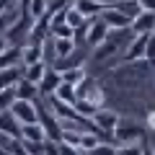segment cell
I'll list each match as a JSON object with an SVG mask.
<instances>
[{
    "mask_svg": "<svg viewBox=\"0 0 155 155\" xmlns=\"http://www.w3.org/2000/svg\"><path fill=\"white\" fill-rule=\"evenodd\" d=\"M31 26H34V18H31V16H21V18H18V21L5 31L8 47H23V39H28Z\"/></svg>",
    "mask_w": 155,
    "mask_h": 155,
    "instance_id": "obj_5",
    "label": "cell"
},
{
    "mask_svg": "<svg viewBox=\"0 0 155 155\" xmlns=\"http://www.w3.org/2000/svg\"><path fill=\"white\" fill-rule=\"evenodd\" d=\"M145 62L150 67H155V34L147 39V47H145Z\"/></svg>",
    "mask_w": 155,
    "mask_h": 155,
    "instance_id": "obj_36",
    "label": "cell"
},
{
    "mask_svg": "<svg viewBox=\"0 0 155 155\" xmlns=\"http://www.w3.org/2000/svg\"><path fill=\"white\" fill-rule=\"evenodd\" d=\"M36 114H39V124H41V129H44L47 140H52V142H62V124H60V119L52 114L49 106L41 104V101H36Z\"/></svg>",
    "mask_w": 155,
    "mask_h": 155,
    "instance_id": "obj_1",
    "label": "cell"
},
{
    "mask_svg": "<svg viewBox=\"0 0 155 155\" xmlns=\"http://www.w3.org/2000/svg\"><path fill=\"white\" fill-rule=\"evenodd\" d=\"M47 62H36V65H28V67H23V80H28V83H34L39 88V83H41V78H44V72H47Z\"/></svg>",
    "mask_w": 155,
    "mask_h": 155,
    "instance_id": "obj_19",
    "label": "cell"
},
{
    "mask_svg": "<svg viewBox=\"0 0 155 155\" xmlns=\"http://www.w3.org/2000/svg\"><path fill=\"white\" fill-rule=\"evenodd\" d=\"M132 31H134V36H153L155 34V13L142 11L132 21Z\"/></svg>",
    "mask_w": 155,
    "mask_h": 155,
    "instance_id": "obj_10",
    "label": "cell"
},
{
    "mask_svg": "<svg viewBox=\"0 0 155 155\" xmlns=\"http://www.w3.org/2000/svg\"><path fill=\"white\" fill-rule=\"evenodd\" d=\"M13 101H16V88L3 91V93H0V114H3V111H11Z\"/></svg>",
    "mask_w": 155,
    "mask_h": 155,
    "instance_id": "obj_33",
    "label": "cell"
},
{
    "mask_svg": "<svg viewBox=\"0 0 155 155\" xmlns=\"http://www.w3.org/2000/svg\"><path fill=\"white\" fill-rule=\"evenodd\" d=\"M49 18H52V16H41V18L34 21L31 34H28V41H36V44L49 41Z\"/></svg>",
    "mask_w": 155,
    "mask_h": 155,
    "instance_id": "obj_13",
    "label": "cell"
},
{
    "mask_svg": "<svg viewBox=\"0 0 155 155\" xmlns=\"http://www.w3.org/2000/svg\"><path fill=\"white\" fill-rule=\"evenodd\" d=\"M54 41V57L57 60H65V57H70L72 52H75V41L72 39H52Z\"/></svg>",
    "mask_w": 155,
    "mask_h": 155,
    "instance_id": "obj_23",
    "label": "cell"
},
{
    "mask_svg": "<svg viewBox=\"0 0 155 155\" xmlns=\"http://www.w3.org/2000/svg\"><path fill=\"white\" fill-rule=\"evenodd\" d=\"M142 155H155V150L150 147V145H145V142H142Z\"/></svg>",
    "mask_w": 155,
    "mask_h": 155,
    "instance_id": "obj_46",
    "label": "cell"
},
{
    "mask_svg": "<svg viewBox=\"0 0 155 155\" xmlns=\"http://www.w3.org/2000/svg\"><path fill=\"white\" fill-rule=\"evenodd\" d=\"M101 21L109 26V31H132V21H129L124 13H119L114 5H111V8H104Z\"/></svg>",
    "mask_w": 155,
    "mask_h": 155,
    "instance_id": "obj_7",
    "label": "cell"
},
{
    "mask_svg": "<svg viewBox=\"0 0 155 155\" xmlns=\"http://www.w3.org/2000/svg\"><path fill=\"white\" fill-rule=\"evenodd\" d=\"M72 5H75V11L80 13V16H83L85 21H93V18H101V13H104V8H101L98 3H93V0H75Z\"/></svg>",
    "mask_w": 155,
    "mask_h": 155,
    "instance_id": "obj_15",
    "label": "cell"
},
{
    "mask_svg": "<svg viewBox=\"0 0 155 155\" xmlns=\"http://www.w3.org/2000/svg\"><path fill=\"white\" fill-rule=\"evenodd\" d=\"M93 3H98L101 8H111V5H114V3H116V0H93Z\"/></svg>",
    "mask_w": 155,
    "mask_h": 155,
    "instance_id": "obj_44",
    "label": "cell"
},
{
    "mask_svg": "<svg viewBox=\"0 0 155 155\" xmlns=\"http://www.w3.org/2000/svg\"><path fill=\"white\" fill-rule=\"evenodd\" d=\"M11 5H18V0H0V8H3V11L11 8Z\"/></svg>",
    "mask_w": 155,
    "mask_h": 155,
    "instance_id": "obj_43",
    "label": "cell"
},
{
    "mask_svg": "<svg viewBox=\"0 0 155 155\" xmlns=\"http://www.w3.org/2000/svg\"><path fill=\"white\" fill-rule=\"evenodd\" d=\"M65 23L72 28V31H75V28H80V26L85 23V18L75 11V5H67V8H65Z\"/></svg>",
    "mask_w": 155,
    "mask_h": 155,
    "instance_id": "obj_29",
    "label": "cell"
},
{
    "mask_svg": "<svg viewBox=\"0 0 155 155\" xmlns=\"http://www.w3.org/2000/svg\"><path fill=\"white\" fill-rule=\"evenodd\" d=\"M52 67H54L57 72L72 70V67H83V57H80V54H75V52H72V54H70V57H65V60H57V62H54V65H52Z\"/></svg>",
    "mask_w": 155,
    "mask_h": 155,
    "instance_id": "obj_27",
    "label": "cell"
},
{
    "mask_svg": "<svg viewBox=\"0 0 155 155\" xmlns=\"http://www.w3.org/2000/svg\"><path fill=\"white\" fill-rule=\"evenodd\" d=\"M114 142L119 145H134V142H145V129L134 122H119V127L114 129Z\"/></svg>",
    "mask_w": 155,
    "mask_h": 155,
    "instance_id": "obj_3",
    "label": "cell"
},
{
    "mask_svg": "<svg viewBox=\"0 0 155 155\" xmlns=\"http://www.w3.org/2000/svg\"><path fill=\"white\" fill-rule=\"evenodd\" d=\"M72 36H75V31L67 23H54V26L49 23V39H72Z\"/></svg>",
    "mask_w": 155,
    "mask_h": 155,
    "instance_id": "obj_30",
    "label": "cell"
},
{
    "mask_svg": "<svg viewBox=\"0 0 155 155\" xmlns=\"http://www.w3.org/2000/svg\"><path fill=\"white\" fill-rule=\"evenodd\" d=\"M98 145H101V137L96 132H83V134H80V145H78V147H80V153H83V155H91Z\"/></svg>",
    "mask_w": 155,
    "mask_h": 155,
    "instance_id": "obj_22",
    "label": "cell"
},
{
    "mask_svg": "<svg viewBox=\"0 0 155 155\" xmlns=\"http://www.w3.org/2000/svg\"><path fill=\"white\" fill-rule=\"evenodd\" d=\"M60 75H62V83L75 85V88L88 78V75H85V67H72V70H65V72H60Z\"/></svg>",
    "mask_w": 155,
    "mask_h": 155,
    "instance_id": "obj_25",
    "label": "cell"
},
{
    "mask_svg": "<svg viewBox=\"0 0 155 155\" xmlns=\"http://www.w3.org/2000/svg\"><path fill=\"white\" fill-rule=\"evenodd\" d=\"M21 18V11H18V5H11L5 8V11L0 13V31H8V28L13 26V23Z\"/></svg>",
    "mask_w": 155,
    "mask_h": 155,
    "instance_id": "obj_26",
    "label": "cell"
},
{
    "mask_svg": "<svg viewBox=\"0 0 155 155\" xmlns=\"http://www.w3.org/2000/svg\"><path fill=\"white\" fill-rule=\"evenodd\" d=\"M54 98L62 101V104H75V85L60 83V88L54 91Z\"/></svg>",
    "mask_w": 155,
    "mask_h": 155,
    "instance_id": "obj_28",
    "label": "cell"
},
{
    "mask_svg": "<svg viewBox=\"0 0 155 155\" xmlns=\"http://www.w3.org/2000/svg\"><path fill=\"white\" fill-rule=\"evenodd\" d=\"M8 49V39H5V31H0V52Z\"/></svg>",
    "mask_w": 155,
    "mask_h": 155,
    "instance_id": "obj_42",
    "label": "cell"
},
{
    "mask_svg": "<svg viewBox=\"0 0 155 155\" xmlns=\"http://www.w3.org/2000/svg\"><path fill=\"white\" fill-rule=\"evenodd\" d=\"M0 13H3V8H0Z\"/></svg>",
    "mask_w": 155,
    "mask_h": 155,
    "instance_id": "obj_48",
    "label": "cell"
},
{
    "mask_svg": "<svg viewBox=\"0 0 155 155\" xmlns=\"http://www.w3.org/2000/svg\"><path fill=\"white\" fill-rule=\"evenodd\" d=\"M116 52H119V39L109 34L104 44H101V47H96V60H109V57H114Z\"/></svg>",
    "mask_w": 155,
    "mask_h": 155,
    "instance_id": "obj_20",
    "label": "cell"
},
{
    "mask_svg": "<svg viewBox=\"0 0 155 155\" xmlns=\"http://www.w3.org/2000/svg\"><path fill=\"white\" fill-rule=\"evenodd\" d=\"M0 155H11V153H8V150H0Z\"/></svg>",
    "mask_w": 155,
    "mask_h": 155,
    "instance_id": "obj_47",
    "label": "cell"
},
{
    "mask_svg": "<svg viewBox=\"0 0 155 155\" xmlns=\"http://www.w3.org/2000/svg\"><path fill=\"white\" fill-rule=\"evenodd\" d=\"M137 3H140V8H142V11L155 13V0H137Z\"/></svg>",
    "mask_w": 155,
    "mask_h": 155,
    "instance_id": "obj_40",
    "label": "cell"
},
{
    "mask_svg": "<svg viewBox=\"0 0 155 155\" xmlns=\"http://www.w3.org/2000/svg\"><path fill=\"white\" fill-rule=\"evenodd\" d=\"M91 122H93V132H101V134H106V137H114V129L119 127V122H122V119H119V114H116L114 109H98L93 114V119H91Z\"/></svg>",
    "mask_w": 155,
    "mask_h": 155,
    "instance_id": "obj_2",
    "label": "cell"
},
{
    "mask_svg": "<svg viewBox=\"0 0 155 155\" xmlns=\"http://www.w3.org/2000/svg\"><path fill=\"white\" fill-rule=\"evenodd\" d=\"M21 49L23 47H8L5 52H0V70H8V67L21 65Z\"/></svg>",
    "mask_w": 155,
    "mask_h": 155,
    "instance_id": "obj_18",
    "label": "cell"
},
{
    "mask_svg": "<svg viewBox=\"0 0 155 155\" xmlns=\"http://www.w3.org/2000/svg\"><path fill=\"white\" fill-rule=\"evenodd\" d=\"M23 142V150H26V155H44V142H31V140H21Z\"/></svg>",
    "mask_w": 155,
    "mask_h": 155,
    "instance_id": "obj_35",
    "label": "cell"
},
{
    "mask_svg": "<svg viewBox=\"0 0 155 155\" xmlns=\"http://www.w3.org/2000/svg\"><path fill=\"white\" fill-rule=\"evenodd\" d=\"M16 101H39V88L28 80H18L16 83Z\"/></svg>",
    "mask_w": 155,
    "mask_h": 155,
    "instance_id": "obj_17",
    "label": "cell"
},
{
    "mask_svg": "<svg viewBox=\"0 0 155 155\" xmlns=\"http://www.w3.org/2000/svg\"><path fill=\"white\" fill-rule=\"evenodd\" d=\"M47 11H49V3L47 0H31V8H28V16L36 21V18L47 16Z\"/></svg>",
    "mask_w": 155,
    "mask_h": 155,
    "instance_id": "obj_31",
    "label": "cell"
},
{
    "mask_svg": "<svg viewBox=\"0 0 155 155\" xmlns=\"http://www.w3.org/2000/svg\"><path fill=\"white\" fill-rule=\"evenodd\" d=\"M114 8L119 13H124V16L129 18V21H134V18L140 16V13H142V8H140V3L137 0H116L114 3Z\"/></svg>",
    "mask_w": 155,
    "mask_h": 155,
    "instance_id": "obj_21",
    "label": "cell"
},
{
    "mask_svg": "<svg viewBox=\"0 0 155 155\" xmlns=\"http://www.w3.org/2000/svg\"><path fill=\"white\" fill-rule=\"evenodd\" d=\"M91 155H116V145H111V142H101Z\"/></svg>",
    "mask_w": 155,
    "mask_h": 155,
    "instance_id": "obj_37",
    "label": "cell"
},
{
    "mask_svg": "<svg viewBox=\"0 0 155 155\" xmlns=\"http://www.w3.org/2000/svg\"><path fill=\"white\" fill-rule=\"evenodd\" d=\"M60 155H83L78 147H72V145H65V142H60Z\"/></svg>",
    "mask_w": 155,
    "mask_h": 155,
    "instance_id": "obj_39",
    "label": "cell"
},
{
    "mask_svg": "<svg viewBox=\"0 0 155 155\" xmlns=\"http://www.w3.org/2000/svg\"><path fill=\"white\" fill-rule=\"evenodd\" d=\"M75 101H91L93 106L104 109V91L98 88V83L93 78H85L83 83L75 88Z\"/></svg>",
    "mask_w": 155,
    "mask_h": 155,
    "instance_id": "obj_4",
    "label": "cell"
},
{
    "mask_svg": "<svg viewBox=\"0 0 155 155\" xmlns=\"http://www.w3.org/2000/svg\"><path fill=\"white\" fill-rule=\"evenodd\" d=\"M11 114L16 116V122L21 124V127H26V124H39L36 101H13Z\"/></svg>",
    "mask_w": 155,
    "mask_h": 155,
    "instance_id": "obj_6",
    "label": "cell"
},
{
    "mask_svg": "<svg viewBox=\"0 0 155 155\" xmlns=\"http://www.w3.org/2000/svg\"><path fill=\"white\" fill-rule=\"evenodd\" d=\"M0 132L8 134V137H21V124L16 122V116L11 111H3L0 114Z\"/></svg>",
    "mask_w": 155,
    "mask_h": 155,
    "instance_id": "obj_16",
    "label": "cell"
},
{
    "mask_svg": "<svg viewBox=\"0 0 155 155\" xmlns=\"http://www.w3.org/2000/svg\"><path fill=\"white\" fill-rule=\"evenodd\" d=\"M28 8H31V0H18V11H21V16H28Z\"/></svg>",
    "mask_w": 155,
    "mask_h": 155,
    "instance_id": "obj_41",
    "label": "cell"
},
{
    "mask_svg": "<svg viewBox=\"0 0 155 155\" xmlns=\"http://www.w3.org/2000/svg\"><path fill=\"white\" fill-rule=\"evenodd\" d=\"M116 155H142V142H134V145H116Z\"/></svg>",
    "mask_w": 155,
    "mask_h": 155,
    "instance_id": "obj_34",
    "label": "cell"
},
{
    "mask_svg": "<svg viewBox=\"0 0 155 155\" xmlns=\"http://www.w3.org/2000/svg\"><path fill=\"white\" fill-rule=\"evenodd\" d=\"M80 134H83V129H62V142L78 147V145H80ZM78 150H80V147H78Z\"/></svg>",
    "mask_w": 155,
    "mask_h": 155,
    "instance_id": "obj_32",
    "label": "cell"
},
{
    "mask_svg": "<svg viewBox=\"0 0 155 155\" xmlns=\"http://www.w3.org/2000/svg\"><path fill=\"white\" fill-rule=\"evenodd\" d=\"M44 155H60V142L47 140V142H44Z\"/></svg>",
    "mask_w": 155,
    "mask_h": 155,
    "instance_id": "obj_38",
    "label": "cell"
},
{
    "mask_svg": "<svg viewBox=\"0 0 155 155\" xmlns=\"http://www.w3.org/2000/svg\"><path fill=\"white\" fill-rule=\"evenodd\" d=\"M21 140H31V142H44L47 134L41 129V124H26L21 127Z\"/></svg>",
    "mask_w": 155,
    "mask_h": 155,
    "instance_id": "obj_24",
    "label": "cell"
},
{
    "mask_svg": "<svg viewBox=\"0 0 155 155\" xmlns=\"http://www.w3.org/2000/svg\"><path fill=\"white\" fill-rule=\"evenodd\" d=\"M36 62H44V44H36V41H26L21 49V65H36Z\"/></svg>",
    "mask_w": 155,
    "mask_h": 155,
    "instance_id": "obj_11",
    "label": "cell"
},
{
    "mask_svg": "<svg viewBox=\"0 0 155 155\" xmlns=\"http://www.w3.org/2000/svg\"><path fill=\"white\" fill-rule=\"evenodd\" d=\"M18 80H23V65L8 67V70H0V93H3V91L16 88Z\"/></svg>",
    "mask_w": 155,
    "mask_h": 155,
    "instance_id": "obj_14",
    "label": "cell"
},
{
    "mask_svg": "<svg viewBox=\"0 0 155 155\" xmlns=\"http://www.w3.org/2000/svg\"><path fill=\"white\" fill-rule=\"evenodd\" d=\"M60 83H62V75L49 65L47 72H44V78H41V83H39V98H49V96H54V91L60 88Z\"/></svg>",
    "mask_w": 155,
    "mask_h": 155,
    "instance_id": "obj_9",
    "label": "cell"
},
{
    "mask_svg": "<svg viewBox=\"0 0 155 155\" xmlns=\"http://www.w3.org/2000/svg\"><path fill=\"white\" fill-rule=\"evenodd\" d=\"M109 26H106L101 18H93V21L88 23V34H85V47H91V49H96V47H101L106 41V36H109Z\"/></svg>",
    "mask_w": 155,
    "mask_h": 155,
    "instance_id": "obj_8",
    "label": "cell"
},
{
    "mask_svg": "<svg viewBox=\"0 0 155 155\" xmlns=\"http://www.w3.org/2000/svg\"><path fill=\"white\" fill-rule=\"evenodd\" d=\"M147 39L150 36H132L129 39V47L124 49V62H137V60H145V47H147Z\"/></svg>",
    "mask_w": 155,
    "mask_h": 155,
    "instance_id": "obj_12",
    "label": "cell"
},
{
    "mask_svg": "<svg viewBox=\"0 0 155 155\" xmlns=\"http://www.w3.org/2000/svg\"><path fill=\"white\" fill-rule=\"evenodd\" d=\"M147 127L155 129V111H150V114H147Z\"/></svg>",
    "mask_w": 155,
    "mask_h": 155,
    "instance_id": "obj_45",
    "label": "cell"
}]
</instances>
